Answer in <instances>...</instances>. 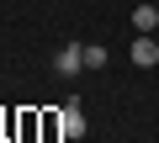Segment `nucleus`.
<instances>
[{"label": "nucleus", "instance_id": "obj_5", "mask_svg": "<svg viewBox=\"0 0 159 143\" xmlns=\"http://www.w3.org/2000/svg\"><path fill=\"white\" fill-rule=\"evenodd\" d=\"M85 69H106V48H101V42L85 48Z\"/></svg>", "mask_w": 159, "mask_h": 143}, {"label": "nucleus", "instance_id": "obj_4", "mask_svg": "<svg viewBox=\"0 0 159 143\" xmlns=\"http://www.w3.org/2000/svg\"><path fill=\"white\" fill-rule=\"evenodd\" d=\"M133 27H138V32H154V27H159V11H154V6H138V11H133Z\"/></svg>", "mask_w": 159, "mask_h": 143}, {"label": "nucleus", "instance_id": "obj_1", "mask_svg": "<svg viewBox=\"0 0 159 143\" xmlns=\"http://www.w3.org/2000/svg\"><path fill=\"white\" fill-rule=\"evenodd\" d=\"M80 69H85V48H74V42H64L58 48V58H53V74H80Z\"/></svg>", "mask_w": 159, "mask_h": 143}, {"label": "nucleus", "instance_id": "obj_3", "mask_svg": "<svg viewBox=\"0 0 159 143\" xmlns=\"http://www.w3.org/2000/svg\"><path fill=\"white\" fill-rule=\"evenodd\" d=\"M133 64H138V69L159 64V42H154V32H138V37H133Z\"/></svg>", "mask_w": 159, "mask_h": 143}, {"label": "nucleus", "instance_id": "obj_2", "mask_svg": "<svg viewBox=\"0 0 159 143\" xmlns=\"http://www.w3.org/2000/svg\"><path fill=\"white\" fill-rule=\"evenodd\" d=\"M58 138H85V111H80L74 101L58 111Z\"/></svg>", "mask_w": 159, "mask_h": 143}]
</instances>
